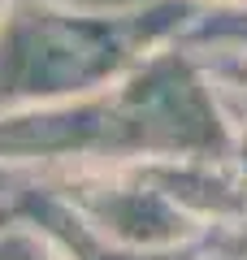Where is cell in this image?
Masks as SVG:
<instances>
[{
	"instance_id": "8992f818",
	"label": "cell",
	"mask_w": 247,
	"mask_h": 260,
	"mask_svg": "<svg viewBox=\"0 0 247 260\" xmlns=\"http://www.w3.org/2000/svg\"><path fill=\"white\" fill-rule=\"evenodd\" d=\"M187 5H195V9H230V5H247V0H187Z\"/></svg>"
},
{
	"instance_id": "3957f363",
	"label": "cell",
	"mask_w": 247,
	"mask_h": 260,
	"mask_svg": "<svg viewBox=\"0 0 247 260\" xmlns=\"http://www.w3.org/2000/svg\"><path fill=\"white\" fill-rule=\"evenodd\" d=\"M56 191L100 239L135 251H178L208 239L200 221L152 182L135 165H104V169H65V174H30Z\"/></svg>"
},
{
	"instance_id": "6da1fadb",
	"label": "cell",
	"mask_w": 247,
	"mask_h": 260,
	"mask_svg": "<svg viewBox=\"0 0 247 260\" xmlns=\"http://www.w3.org/2000/svg\"><path fill=\"white\" fill-rule=\"evenodd\" d=\"M238 135L204 61L182 44L156 48L91 95L0 113V169L65 174L174 156H234Z\"/></svg>"
},
{
	"instance_id": "52a82bcc",
	"label": "cell",
	"mask_w": 247,
	"mask_h": 260,
	"mask_svg": "<svg viewBox=\"0 0 247 260\" xmlns=\"http://www.w3.org/2000/svg\"><path fill=\"white\" fill-rule=\"evenodd\" d=\"M5 9H9V0H0V13H5Z\"/></svg>"
},
{
	"instance_id": "ba28073f",
	"label": "cell",
	"mask_w": 247,
	"mask_h": 260,
	"mask_svg": "<svg viewBox=\"0 0 247 260\" xmlns=\"http://www.w3.org/2000/svg\"><path fill=\"white\" fill-rule=\"evenodd\" d=\"M0 174H5V169H0Z\"/></svg>"
},
{
	"instance_id": "7a4b0ae2",
	"label": "cell",
	"mask_w": 247,
	"mask_h": 260,
	"mask_svg": "<svg viewBox=\"0 0 247 260\" xmlns=\"http://www.w3.org/2000/svg\"><path fill=\"white\" fill-rule=\"evenodd\" d=\"M195 5L147 0L135 9H74L56 0H9L0 13V113L91 95L147 52L182 39Z\"/></svg>"
},
{
	"instance_id": "5b68a950",
	"label": "cell",
	"mask_w": 247,
	"mask_h": 260,
	"mask_svg": "<svg viewBox=\"0 0 247 260\" xmlns=\"http://www.w3.org/2000/svg\"><path fill=\"white\" fill-rule=\"evenodd\" d=\"M56 5H74V9H104V13H117V9H135V5H147V0H56Z\"/></svg>"
},
{
	"instance_id": "277c9868",
	"label": "cell",
	"mask_w": 247,
	"mask_h": 260,
	"mask_svg": "<svg viewBox=\"0 0 247 260\" xmlns=\"http://www.w3.org/2000/svg\"><path fill=\"white\" fill-rule=\"evenodd\" d=\"M0 260H65V256L35 221L0 208Z\"/></svg>"
}]
</instances>
